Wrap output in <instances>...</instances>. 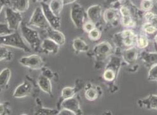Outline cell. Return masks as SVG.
Instances as JSON below:
<instances>
[{"label":"cell","instance_id":"2","mask_svg":"<svg viewBox=\"0 0 157 115\" xmlns=\"http://www.w3.org/2000/svg\"><path fill=\"white\" fill-rule=\"evenodd\" d=\"M0 45L19 48L26 53L31 51V48L25 43L23 37L17 31L7 36H0Z\"/></svg>","mask_w":157,"mask_h":115},{"label":"cell","instance_id":"16","mask_svg":"<svg viewBox=\"0 0 157 115\" xmlns=\"http://www.w3.org/2000/svg\"><path fill=\"white\" fill-rule=\"evenodd\" d=\"M86 16L88 17L89 21L96 24L100 19L102 13V8L99 5L91 6L86 10Z\"/></svg>","mask_w":157,"mask_h":115},{"label":"cell","instance_id":"40","mask_svg":"<svg viewBox=\"0 0 157 115\" xmlns=\"http://www.w3.org/2000/svg\"><path fill=\"white\" fill-rule=\"evenodd\" d=\"M36 2H39V3H41V2H45V0H34Z\"/></svg>","mask_w":157,"mask_h":115},{"label":"cell","instance_id":"38","mask_svg":"<svg viewBox=\"0 0 157 115\" xmlns=\"http://www.w3.org/2000/svg\"><path fill=\"white\" fill-rule=\"evenodd\" d=\"M76 1H77V0H63V3H64V5L73 4V3H75Z\"/></svg>","mask_w":157,"mask_h":115},{"label":"cell","instance_id":"42","mask_svg":"<svg viewBox=\"0 0 157 115\" xmlns=\"http://www.w3.org/2000/svg\"><path fill=\"white\" fill-rule=\"evenodd\" d=\"M150 1H151V2H153V0H150Z\"/></svg>","mask_w":157,"mask_h":115},{"label":"cell","instance_id":"14","mask_svg":"<svg viewBox=\"0 0 157 115\" xmlns=\"http://www.w3.org/2000/svg\"><path fill=\"white\" fill-rule=\"evenodd\" d=\"M37 83L40 89L43 92L52 97V87L50 79L41 74L38 78Z\"/></svg>","mask_w":157,"mask_h":115},{"label":"cell","instance_id":"34","mask_svg":"<svg viewBox=\"0 0 157 115\" xmlns=\"http://www.w3.org/2000/svg\"><path fill=\"white\" fill-rule=\"evenodd\" d=\"M94 28H95V24L90 21H85L83 25V30L87 33H90Z\"/></svg>","mask_w":157,"mask_h":115},{"label":"cell","instance_id":"7","mask_svg":"<svg viewBox=\"0 0 157 115\" xmlns=\"http://www.w3.org/2000/svg\"><path fill=\"white\" fill-rule=\"evenodd\" d=\"M40 6L51 28L56 29H59L61 25L60 17L55 15L50 10L49 5L46 2L40 3Z\"/></svg>","mask_w":157,"mask_h":115},{"label":"cell","instance_id":"32","mask_svg":"<svg viewBox=\"0 0 157 115\" xmlns=\"http://www.w3.org/2000/svg\"><path fill=\"white\" fill-rule=\"evenodd\" d=\"M153 6V2L150 0H143L141 3V7L143 11L147 12L150 11Z\"/></svg>","mask_w":157,"mask_h":115},{"label":"cell","instance_id":"9","mask_svg":"<svg viewBox=\"0 0 157 115\" xmlns=\"http://www.w3.org/2000/svg\"><path fill=\"white\" fill-rule=\"evenodd\" d=\"M60 108L71 110L75 114H80L82 113L80 102L75 96L71 98L61 101Z\"/></svg>","mask_w":157,"mask_h":115},{"label":"cell","instance_id":"3","mask_svg":"<svg viewBox=\"0 0 157 115\" xmlns=\"http://www.w3.org/2000/svg\"><path fill=\"white\" fill-rule=\"evenodd\" d=\"M28 25L45 31L51 27L46 19L41 6L36 7L34 10Z\"/></svg>","mask_w":157,"mask_h":115},{"label":"cell","instance_id":"8","mask_svg":"<svg viewBox=\"0 0 157 115\" xmlns=\"http://www.w3.org/2000/svg\"><path fill=\"white\" fill-rule=\"evenodd\" d=\"M33 85L29 81H24L22 83L17 86L13 94L14 98H24L31 95L33 91Z\"/></svg>","mask_w":157,"mask_h":115},{"label":"cell","instance_id":"28","mask_svg":"<svg viewBox=\"0 0 157 115\" xmlns=\"http://www.w3.org/2000/svg\"><path fill=\"white\" fill-rule=\"evenodd\" d=\"M121 24L126 28H134L136 23L133 20L132 17H121Z\"/></svg>","mask_w":157,"mask_h":115},{"label":"cell","instance_id":"24","mask_svg":"<svg viewBox=\"0 0 157 115\" xmlns=\"http://www.w3.org/2000/svg\"><path fill=\"white\" fill-rule=\"evenodd\" d=\"M85 98L90 101H93L96 99L98 97V92L96 89L92 87L86 88L85 92Z\"/></svg>","mask_w":157,"mask_h":115},{"label":"cell","instance_id":"10","mask_svg":"<svg viewBox=\"0 0 157 115\" xmlns=\"http://www.w3.org/2000/svg\"><path fill=\"white\" fill-rule=\"evenodd\" d=\"M111 45L108 42H102L99 43L94 48V53L95 57L100 60L106 58L111 54Z\"/></svg>","mask_w":157,"mask_h":115},{"label":"cell","instance_id":"27","mask_svg":"<svg viewBox=\"0 0 157 115\" xmlns=\"http://www.w3.org/2000/svg\"><path fill=\"white\" fill-rule=\"evenodd\" d=\"M15 31H13L12 29H10L6 23H0V36H7V35L12 34Z\"/></svg>","mask_w":157,"mask_h":115},{"label":"cell","instance_id":"17","mask_svg":"<svg viewBox=\"0 0 157 115\" xmlns=\"http://www.w3.org/2000/svg\"><path fill=\"white\" fill-rule=\"evenodd\" d=\"M120 14V12L115 8H108V9L104 11L103 19L104 21L107 23L114 24L118 21Z\"/></svg>","mask_w":157,"mask_h":115},{"label":"cell","instance_id":"30","mask_svg":"<svg viewBox=\"0 0 157 115\" xmlns=\"http://www.w3.org/2000/svg\"><path fill=\"white\" fill-rule=\"evenodd\" d=\"M59 111L55 109H50L45 108H40L35 112L36 114H58Z\"/></svg>","mask_w":157,"mask_h":115},{"label":"cell","instance_id":"31","mask_svg":"<svg viewBox=\"0 0 157 115\" xmlns=\"http://www.w3.org/2000/svg\"><path fill=\"white\" fill-rule=\"evenodd\" d=\"M156 29L155 26L150 22H146L143 25V30L147 34H153L156 31Z\"/></svg>","mask_w":157,"mask_h":115},{"label":"cell","instance_id":"6","mask_svg":"<svg viewBox=\"0 0 157 115\" xmlns=\"http://www.w3.org/2000/svg\"><path fill=\"white\" fill-rule=\"evenodd\" d=\"M19 62L22 66L33 70L41 69L45 66L44 61L37 54L22 57L19 60Z\"/></svg>","mask_w":157,"mask_h":115},{"label":"cell","instance_id":"20","mask_svg":"<svg viewBox=\"0 0 157 115\" xmlns=\"http://www.w3.org/2000/svg\"><path fill=\"white\" fill-rule=\"evenodd\" d=\"M123 56L126 63L128 64H132L137 59V50L134 47L127 48L125 51H124Z\"/></svg>","mask_w":157,"mask_h":115},{"label":"cell","instance_id":"1","mask_svg":"<svg viewBox=\"0 0 157 115\" xmlns=\"http://www.w3.org/2000/svg\"><path fill=\"white\" fill-rule=\"evenodd\" d=\"M20 29L22 36L29 44L31 50H33L36 52H40L42 41L41 40L39 33L36 30L31 28L28 24L24 22H22Z\"/></svg>","mask_w":157,"mask_h":115},{"label":"cell","instance_id":"41","mask_svg":"<svg viewBox=\"0 0 157 115\" xmlns=\"http://www.w3.org/2000/svg\"><path fill=\"white\" fill-rule=\"evenodd\" d=\"M155 41H156V43H157V35L156 36V37H155Z\"/></svg>","mask_w":157,"mask_h":115},{"label":"cell","instance_id":"12","mask_svg":"<svg viewBox=\"0 0 157 115\" xmlns=\"http://www.w3.org/2000/svg\"><path fill=\"white\" fill-rule=\"evenodd\" d=\"M120 38L124 45L128 48L136 45L137 35L131 30H124L120 33Z\"/></svg>","mask_w":157,"mask_h":115},{"label":"cell","instance_id":"15","mask_svg":"<svg viewBox=\"0 0 157 115\" xmlns=\"http://www.w3.org/2000/svg\"><path fill=\"white\" fill-rule=\"evenodd\" d=\"M8 6L21 13L26 12L29 8V0H8Z\"/></svg>","mask_w":157,"mask_h":115},{"label":"cell","instance_id":"39","mask_svg":"<svg viewBox=\"0 0 157 115\" xmlns=\"http://www.w3.org/2000/svg\"><path fill=\"white\" fill-rule=\"evenodd\" d=\"M119 1L120 0H106V3H107L108 4H113V3H115Z\"/></svg>","mask_w":157,"mask_h":115},{"label":"cell","instance_id":"11","mask_svg":"<svg viewBox=\"0 0 157 115\" xmlns=\"http://www.w3.org/2000/svg\"><path fill=\"white\" fill-rule=\"evenodd\" d=\"M60 46L53 40L46 38L41 42L40 52L47 54H57L59 52Z\"/></svg>","mask_w":157,"mask_h":115},{"label":"cell","instance_id":"36","mask_svg":"<svg viewBox=\"0 0 157 115\" xmlns=\"http://www.w3.org/2000/svg\"><path fill=\"white\" fill-rule=\"evenodd\" d=\"M59 115H65V114H68V115H76L75 113L71 111V110L66 109V108H61V109L59 111L58 113Z\"/></svg>","mask_w":157,"mask_h":115},{"label":"cell","instance_id":"4","mask_svg":"<svg viewBox=\"0 0 157 115\" xmlns=\"http://www.w3.org/2000/svg\"><path fill=\"white\" fill-rule=\"evenodd\" d=\"M5 20L9 28L13 31L18 30L22 22V17L21 12H17L10 6L5 8Z\"/></svg>","mask_w":157,"mask_h":115},{"label":"cell","instance_id":"18","mask_svg":"<svg viewBox=\"0 0 157 115\" xmlns=\"http://www.w3.org/2000/svg\"><path fill=\"white\" fill-rule=\"evenodd\" d=\"M11 77V70L9 68L3 69L0 73V88L5 90L8 86Z\"/></svg>","mask_w":157,"mask_h":115},{"label":"cell","instance_id":"35","mask_svg":"<svg viewBox=\"0 0 157 115\" xmlns=\"http://www.w3.org/2000/svg\"><path fill=\"white\" fill-rule=\"evenodd\" d=\"M41 69L43 70L42 73H41L43 75L47 76V78H48L50 79H53L54 78V73L52 72L51 70H50L48 69H47V68H45V67L42 68Z\"/></svg>","mask_w":157,"mask_h":115},{"label":"cell","instance_id":"25","mask_svg":"<svg viewBox=\"0 0 157 115\" xmlns=\"http://www.w3.org/2000/svg\"><path fill=\"white\" fill-rule=\"evenodd\" d=\"M136 45L139 48L141 49H143L147 47L148 45V39L146 34H141L137 36Z\"/></svg>","mask_w":157,"mask_h":115},{"label":"cell","instance_id":"26","mask_svg":"<svg viewBox=\"0 0 157 115\" xmlns=\"http://www.w3.org/2000/svg\"><path fill=\"white\" fill-rule=\"evenodd\" d=\"M116 77V72L113 68L108 67L104 72L103 78L107 82H111Z\"/></svg>","mask_w":157,"mask_h":115},{"label":"cell","instance_id":"37","mask_svg":"<svg viewBox=\"0 0 157 115\" xmlns=\"http://www.w3.org/2000/svg\"><path fill=\"white\" fill-rule=\"evenodd\" d=\"M149 22L152 24L154 26H155V27L157 28V15L154 14L153 17H152V19L150 20V21Z\"/></svg>","mask_w":157,"mask_h":115},{"label":"cell","instance_id":"5","mask_svg":"<svg viewBox=\"0 0 157 115\" xmlns=\"http://www.w3.org/2000/svg\"><path fill=\"white\" fill-rule=\"evenodd\" d=\"M71 19L76 28H83V25L85 22L86 13L83 8L77 3H75L71 6L70 10Z\"/></svg>","mask_w":157,"mask_h":115},{"label":"cell","instance_id":"33","mask_svg":"<svg viewBox=\"0 0 157 115\" xmlns=\"http://www.w3.org/2000/svg\"><path fill=\"white\" fill-rule=\"evenodd\" d=\"M11 113L10 105L8 102H5L4 103L0 104V114H10Z\"/></svg>","mask_w":157,"mask_h":115},{"label":"cell","instance_id":"19","mask_svg":"<svg viewBox=\"0 0 157 115\" xmlns=\"http://www.w3.org/2000/svg\"><path fill=\"white\" fill-rule=\"evenodd\" d=\"M73 48L76 53L86 52L88 51L89 47L86 42L80 38H76L73 40Z\"/></svg>","mask_w":157,"mask_h":115},{"label":"cell","instance_id":"22","mask_svg":"<svg viewBox=\"0 0 157 115\" xmlns=\"http://www.w3.org/2000/svg\"><path fill=\"white\" fill-rule=\"evenodd\" d=\"M77 92L76 87H71V86H66L63 88L61 91L60 97L62 101L71 98L76 95V93Z\"/></svg>","mask_w":157,"mask_h":115},{"label":"cell","instance_id":"13","mask_svg":"<svg viewBox=\"0 0 157 115\" xmlns=\"http://www.w3.org/2000/svg\"><path fill=\"white\" fill-rule=\"evenodd\" d=\"M47 38L51 39L55 41L56 43L60 47L64 45L66 43V37L64 34L59 31V29H56L52 28L45 30Z\"/></svg>","mask_w":157,"mask_h":115},{"label":"cell","instance_id":"21","mask_svg":"<svg viewBox=\"0 0 157 115\" xmlns=\"http://www.w3.org/2000/svg\"><path fill=\"white\" fill-rule=\"evenodd\" d=\"M50 10L57 16L60 17L64 6L63 0H51L48 4Z\"/></svg>","mask_w":157,"mask_h":115},{"label":"cell","instance_id":"23","mask_svg":"<svg viewBox=\"0 0 157 115\" xmlns=\"http://www.w3.org/2000/svg\"><path fill=\"white\" fill-rule=\"evenodd\" d=\"M13 53L8 50L5 46L1 45L0 47V60L3 61H10L13 59Z\"/></svg>","mask_w":157,"mask_h":115},{"label":"cell","instance_id":"29","mask_svg":"<svg viewBox=\"0 0 157 115\" xmlns=\"http://www.w3.org/2000/svg\"><path fill=\"white\" fill-rule=\"evenodd\" d=\"M88 36L89 38L93 41H98V40L100 39L101 36V31L98 29V28H94L93 30H92L90 33H88Z\"/></svg>","mask_w":157,"mask_h":115}]
</instances>
